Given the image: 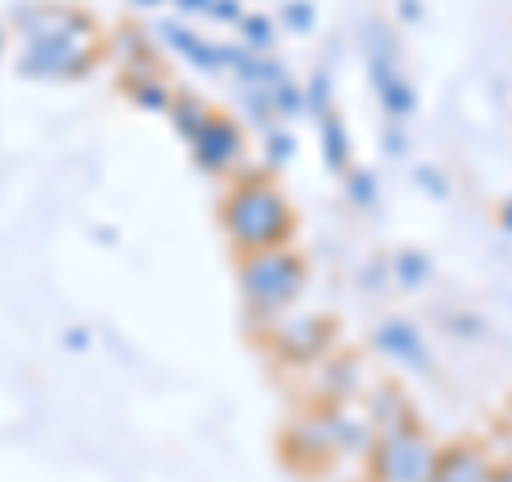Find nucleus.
<instances>
[{"mask_svg": "<svg viewBox=\"0 0 512 482\" xmlns=\"http://www.w3.org/2000/svg\"><path fill=\"white\" fill-rule=\"evenodd\" d=\"M491 482H512V465H500V470H491Z\"/></svg>", "mask_w": 512, "mask_h": 482, "instance_id": "19", "label": "nucleus"}, {"mask_svg": "<svg viewBox=\"0 0 512 482\" xmlns=\"http://www.w3.org/2000/svg\"><path fill=\"white\" fill-rule=\"evenodd\" d=\"M320 128H325V158H329V167H346V133H342L338 116H325V120H320Z\"/></svg>", "mask_w": 512, "mask_h": 482, "instance_id": "9", "label": "nucleus"}, {"mask_svg": "<svg viewBox=\"0 0 512 482\" xmlns=\"http://www.w3.org/2000/svg\"><path fill=\"white\" fill-rule=\"evenodd\" d=\"M291 150H295V146H291V137H282V133L269 137V154H274V158H286Z\"/></svg>", "mask_w": 512, "mask_h": 482, "instance_id": "17", "label": "nucleus"}, {"mask_svg": "<svg viewBox=\"0 0 512 482\" xmlns=\"http://www.w3.org/2000/svg\"><path fill=\"white\" fill-rule=\"evenodd\" d=\"M137 99L146 103V107H154V111H158V107H167V94L158 90V86H141V90H137Z\"/></svg>", "mask_w": 512, "mask_h": 482, "instance_id": "15", "label": "nucleus"}, {"mask_svg": "<svg viewBox=\"0 0 512 482\" xmlns=\"http://www.w3.org/2000/svg\"><path fill=\"white\" fill-rule=\"evenodd\" d=\"M376 470L384 482H431L436 474V453L414 431H389L376 448Z\"/></svg>", "mask_w": 512, "mask_h": 482, "instance_id": "2", "label": "nucleus"}, {"mask_svg": "<svg viewBox=\"0 0 512 482\" xmlns=\"http://www.w3.org/2000/svg\"><path fill=\"white\" fill-rule=\"evenodd\" d=\"M380 346L389 350V355L414 363V367L427 363V355L419 350V337H414V329H406V325H384V329H380Z\"/></svg>", "mask_w": 512, "mask_h": 482, "instance_id": "8", "label": "nucleus"}, {"mask_svg": "<svg viewBox=\"0 0 512 482\" xmlns=\"http://www.w3.org/2000/svg\"><path fill=\"white\" fill-rule=\"evenodd\" d=\"M431 482H491V470L487 461L474 453V448H453L436 461V474Z\"/></svg>", "mask_w": 512, "mask_h": 482, "instance_id": "7", "label": "nucleus"}, {"mask_svg": "<svg viewBox=\"0 0 512 482\" xmlns=\"http://www.w3.org/2000/svg\"><path fill=\"white\" fill-rule=\"evenodd\" d=\"M286 22L299 26V30H308L312 26V9L308 5H291V9H286Z\"/></svg>", "mask_w": 512, "mask_h": 482, "instance_id": "14", "label": "nucleus"}, {"mask_svg": "<svg viewBox=\"0 0 512 482\" xmlns=\"http://www.w3.org/2000/svg\"><path fill=\"white\" fill-rule=\"evenodd\" d=\"M141 5H158V0H141Z\"/></svg>", "mask_w": 512, "mask_h": 482, "instance_id": "20", "label": "nucleus"}, {"mask_svg": "<svg viewBox=\"0 0 512 482\" xmlns=\"http://www.w3.org/2000/svg\"><path fill=\"white\" fill-rule=\"evenodd\" d=\"M205 13H210V18H218V22H235V18H239V5H235V0H214V5L205 9Z\"/></svg>", "mask_w": 512, "mask_h": 482, "instance_id": "13", "label": "nucleus"}, {"mask_svg": "<svg viewBox=\"0 0 512 482\" xmlns=\"http://www.w3.org/2000/svg\"><path fill=\"white\" fill-rule=\"evenodd\" d=\"M402 273H406V282H419L423 278V261L419 256H402Z\"/></svg>", "mask_w": 512, "mask_h": 482, "instance_id": "16", "label": "nucleus"}, {"mask_svg": "<svg viewBox=\"0 0 512 482\" xmlns=\"http://www.w3.org/2000/svg\"><path fill=\"white\" fill-rule=\"evenodd\" d=\"M299 107H303L299 90H295V86H286V82H278V111H286V116H291V111H299Z\"/></svg>", "mask_w": 512, "mask_h": 482, "instance_id": "11", "label": "nucleus"}, {"mask_svg": "<svg viewBox=\"0 0 512 482\" xmlns=\"http://www.w3.org/2000/svg\"><path fill=\"white\" fill-rule=\"evenodd\" d=\"M192 150H197V163L201 167H227L231 158H235V150H239V137H235V128L227 124V120H210L201 128V137L192 141Z\"/></svg>", "mask_w": 512, "mask_h": 482, "instance_id": "6", "label": "nucleus"}, {"mask_svg": "<svg viewBox=\"0 0 512 482\" xmlns=\"http://www.w3.org/2000/svg\"><path fill=\"white\" fill-rule=\"evenodd\" d=\"M244 291L261 308H278L299 291V261L282 252H265L244 269Z\"/></svg>", "mask_w": 512, "mask_h": 482, "instance_id": "4", "label": "nucleus"}, {"mask_svg": "<svg viewBox=\"0 0 512 482\" xmlns=\"http://www.w3.org/2000/svg\"><path fill=\"white\" fill-rule=\"evenodd\" d=\"M163 35H167V43L175 47V52H184L192 64H197V69H218V64H244V56L231 52V47H210V43H201V35H192V30L175 26V22L163 26Z\"/></svg>", "mask_w": 512, "mask_h": 482, "instance_id": "5", "label": "nucleus"}, {"mask_svg": "<svg viewBox=\"0 0 512 482\" xmlns=\"http://www.w3.org/2000/svg\"><path fill=\"white\" fill-rule=\"evenodd\" d=\"M82 30L86 22H73L64 30H30V47L22 56L26 73H73L82 69Z\"/></svg>", "mask_w": 512, "mask_h": 482, "instance_id": "3", "label": "nucleus"}, {"mask_svg": "<svg viewBox=\"0 0 512 482\" xmlns=\"http://www.w3.org/2000/svg\"><path fill=\"white\" fill-rule=\"evenodd\" d=\"M175 5H180V9H188V13H197V9H210L214 0H175Z\"/></svg>", "mask_w": 512, "mask_h": 482, "instance_id": "18", "label": "nucleus"}, {"mask_svg": "<svg viewBox=\"0 0 512 482\" xmlns=\"http://www.w3.org/2000/svg\"><path fill=\"white\" fill-rule=\"evenodd\" d=\"M175 120H180V128L188 133V141H197V137H201V128L210 124V120H201L197 103H180V111H175Z\"/></svg>", "mask_w": 512, "mask_h": 482, "instance_id": "10", "label": "nucleus"}, {"mask_svg": "<svg viewBox=\"0 0 512 482\" xmlns=\"http://www.w3.org/2000/svg\"><path fill=\"white\" fill-rule=\"evenodd\" d=\"M244 30H248V43H252V47H265V43H269V22H265V18H248Z\"/></svg>", "mask_w": 512, "mask_h": 482, "instance_id": "12", "label": "nucleus"}, {"mask_svg": "<svg viewBox=\"0 0 512 482\" xmlns=\"http://www.w3.org/2000/svg\"><path fill=\"white\" fill-rule=\"evenodd\" d=\"M227 227L244 248L265 252L269 244H278V239L286 235L291 214H286V201L278 197L274 188L252 184V188H239L235 197L227 201Z\"/></svg>", "mask_w": 512, "mask_h": 482, "instance_id": "1", "label": "nucleus"}]
</instances>
